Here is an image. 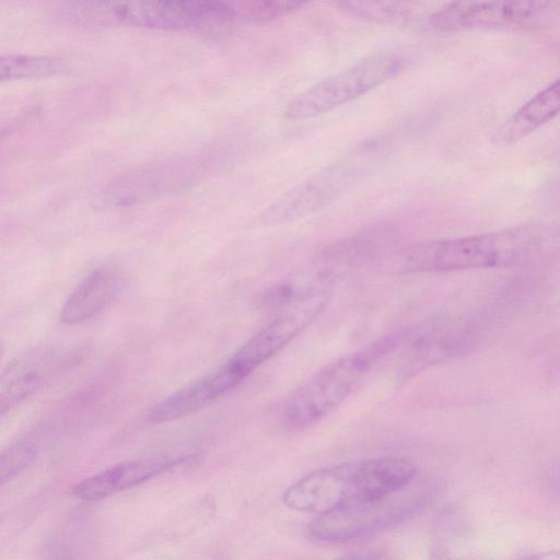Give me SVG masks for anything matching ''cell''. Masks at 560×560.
I'll list each match as a JSON object with an SVG mask.
<instances>
[{"mask_svg":"<svg viewBox=\"0 0 560 560\" xmlns=\"http://www.w3.org/2000/svg\"><path fill=\"white\" fill-rule=\"evenodd\" d=\"M550 229L530 224L504 231L409 245L388 261L396 273L448 272L511 267L538 256L550 243Z\"/></svg>","mask_w":560,"mask_h":560,"instance_id":"obj_1","label":"cell"},{"mask_svg":"<svg viewBox=\"0 0 560 560\" xmlns=\"http://www.w3.org/2000/svg\"><path fill=\"white\" fill-rule=\"evenodd\" d=\"M418 475L417 466L401 456L335 464L300 478L282 501L291 510L318 515L392 493Z\"/></svg>","mask_w":560,"mask_h":560,"instance_id":"obj_2","label":"cell"},{"mask_svg":"<svg viewBox=\"0 0 560 560\" xmlns=\"http://www.w3.org/2000/svg\"><path fill=\"white\" fill-rule=\"evenodd\" d=\"M407 336L406 330L388 335L323 366L288 400L282 412L285 427L302 430L326 418Z\"/></svg>","mask_w":560,"mask_h":560,"instance_id":"obj_3","label":"cell"},{"mask_svg":"<svg viewBox=\"0 0 560 560\" xmlns=\"http://www.w3.org/2000/svg\"><path fill=\"white\" fill-rule=\"evenodd\" d=\"M392 149L393 141L385 137L359 143L284 192L260 213L259 221L282 224L322 209L381 166Z\"/></svg>","mask_w":560,"mask_h":560,"instance_id":"obj_4","label":"cell"},{"mask_svg":"<svg viewBox=\"0 0 560 560\" xmlns=\"http://www.w3.org/2000/svg\"><path fill=\"white\" fill-rule=\"evenodd\" d=\"M79 10L91 24L177 32L213 28L234 18L223 0H90Z\"/></svg>","mask_w":560,"mask_h":560,"instance_id":"obj_5","label":"cell"},{"mask_svg":"<svg viewBox=\"0 0 560 560\" xmlns=\"http://www.w3.org/2000/svg\"><path fill=\"white\" fill-rule=\"evenodd\" d=\"M434 488L419 481L385 495L318 514L310 524V535L320 541L340 542L399 525L417 514Z\"/></svg>","mask_w":560,"mask_h":560,"instance_id":"obj_6","label":"cell"},{"mask_svg":"<svg viewBox=\"0 0 560 560\" xmlns=\"http://www.w3.org/2000/svg\"><path fill=\"white\" fill-rule=\"evenodd\" d=\"M406 58L398 51L373 52L296 94L287 104L288 119H307L353 101L400 73Z\"/></svg>","mask_w":560,"mask_h":560,"instance_id":"obj_7","label":"cell"},{"mask_svg":"<svg viewBox=\"0 0 560 560\" xmlns=\"http://www.w3.org/2000/svg\"><path fill=\"white\" fill-rule=\"evenodd\" d=\"M558 0H451L430 16L440 32L535 31L558 19Z\"/></svg>","mask_w":560,"mask_h":560,"instance_id":"obj_8","label":"cell"},{"mask_svg":"<svg viewBox=\"0 0 560 560\" xmlns=\"http://www.w3.org/2000/svg\"><path fill=\"white\" fill-rule=\"evenodd\" d=\"M330 283L318 281L250 337L228 360L245 378L310 326L332 298Z\"/></svg>","mask_w":560,"mask_h":560,"instance_id":"obj_9","label":"cell"},{"mask_svg":"<svg viewBox=\"0 0 560 560\" xmlns=\"http://www.w3.org/2000/svg\"><path fill=\"white\" fill-rule=\"evenodd\" d=\"M198 156H177L129 171L108 188L107 198L117 206H133L188 186L202 173Z\"/></svg>","mask_w":560,"mask_h":560,"instance_id":"obj_10","label":"cell"},{"mask_svg":"<svg viewBox=\"0 0 560 560\" xmlns=\"http://www.w3.org/2000/svg\"><path fill=\"white\" fill-rule=\"evenodd\" d=\"M399 236L392 224L366 228L320 249L314 257L318 281L332 284L389 253Z\"/></svg>","mask_w":560,"mask_h":560,"instance_id":"obj_11","label":"cell"},{"mask_svg":"<svg viewBox=\"0 0 560 560\" xmlns=\"http://www.w3.org/2000/svg\"><path fill=\"white\" fill-rule=\"evenodd\" d=\"M244 378L229 360L214 371L180 387L154 404L148 419L153 423H164L196 412L222 395L226 394Z\"/></svg>","mask_w":560,"mask_h":560,"instance_id":"obj_12","label":"cell"},{"mask_svg":"<svg viewBox=\"0 0 560 560\" xmlns=\"http://www.w3.org/2000/svg\"><path fill=\"white\" fill-rule=\"evenodd\" d=\"M188 458L136 459L115 464L77 482L72 494L83 501H96L131 489L184 464Z\"/></svg>","mask_w":560,"mask_h":560,"instance_id":"obj_13","label":"cell"},{"mask_svg":"<svg viewBox=\"0 0 560 560\" xmlns=\"http://www.w3.org/2000/svg\"><path fill=\"white\" fill-rule=\"evenodd\" d=\"M124 276L112 266L93 270L65 302L60 319L68 325L83 323L105 310L120 293Z\"/></svg>","mask_w":560,"mask_h":560,"instance_id":"obj_14","label":"cell"},{"mask_svg":"<svg viewBox=\"0 0 560 560\" xmlns=\"http://www.w3.org/2000/svg\"><path fill=\"white\" fill-rule=\"evenodd\" d=\"M560 109V84L556 80L520 107L493 135L497 145H512L552 120Z\"/></svg>","mask_w":560,"mask_h":560,"instance_id":"obj_15","label":"cell"},{"mask_svg":"<svg viewBox=\"0 0 560 560\" xmlns=\"http://www.w3.org/2000/svg\"><path fill=\"white\" fill-rule=\"evenodd\" d=\"M46 355L14 360L0 374V418L35 394L48 376Z\"/></svg>","mask_w":560,"mask_h":560,"instance_id":"obj_16","label":"cell"},{"mask_svg":"<svg viewBox=\"0 0 560 560\" xmlns=\"http://www.w3.org/2000/svg\"><path fill=\"white\" fill-rule=\"evenodd\" d=\"M350 14L390 25H408L418 18V5L411 0H338Z\"/></svg>","mask_w":560,"mask_h":560,"instance_id":"obj_17","label":"cell"},{"mask_svg":"<svg viewBox=\"0 0 560 560\" xmlns=\"http://www.w3.org/2000/svg\"><path fill=\"white\" fill-rule=\"evenodd\" d=\"M62 68L59 59L48 56L0 55V81L50 77L59 73Z\"/></svg>","mask_w":560,"mask_h":560,"instance_id":"obj_18","label":"cell"},{"mask_svg":"<svg viewBox=\"0 0 560 560\" xmlns=\"http://www.w3.org/2000/svg\"><path fill=\"white\" fill-rule=\"evenodd\" d=\"M36 447L26 442L14 444L0 452V487L26 470L36 459Z\"/></svg>","mask_w":560,"mask_h":560,"instance_id":"obj_19","label":"cell"},{"mask_svg":"<svg viewBox=\"0 0 560 560\" xmlns=\"http://www.w3.org/2000/svg\"><path fill=\"white\" fill-rule=\"evenodd\" d=\"M312 0H256L254 14L258 20H273L305 5Z\"/></svg>","mask_w":560,"mask_h":560,"instance_id":"obj_20","label":"cell"}]
</instances>
